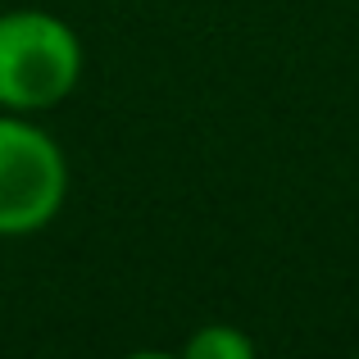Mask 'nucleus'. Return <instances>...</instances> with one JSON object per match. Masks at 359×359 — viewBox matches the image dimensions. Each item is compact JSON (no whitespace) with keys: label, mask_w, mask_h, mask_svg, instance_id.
Wrapping results in <instances>:
<instances>
[{"label":"nucleus","mask_w":359,"mask_h":359,"mask_svg":"<svg viewBox=\"0 0 359 359\" xmlns=\"http://www.w3.org/2000/svg\"><path fill=\"white\" fill-rule=\"evenodd\" d=\"M187 359H250L255 341L237 323H201L182 346Z\"/></svg>","instance_id":"nucleus-3"},{"label":"nucleus","mask_w":359,"mask_h":359,"mask_svg":"<svg viewBox=\"0 0 359 359\" xmlns=\"http://www.w3.org/2000/svg\"><path fill=\"white\" fill-rule=\"evenodd\" d=\"M69 155L32 114L0 109V237H36L64 214Z\"/></svg>","instance_id":"nucleus-2"},{"label":"nucleus","mask_w":359,"mask_h":359,"mask_svg":"<svg viewBox=\"0 0 359 359\" xmlns=\"http://www.w3.org/2000/svg\"><path fill=\"white\" fill-rule=\"evenodd\" d=\"M87 50L69 18L50 9H5L0 14V109L50 114L78 91Z\"/></svg>","instance_id":"nucleus-1"}]
</instances>
